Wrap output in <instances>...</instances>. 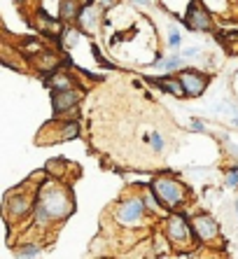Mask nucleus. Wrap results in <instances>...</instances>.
Wrapping results in <instances>:
<instances>
[{"mask_svg":"<svg viewBox=\"0 0 238 259\" xmlns=\"http://www.w3.org/2000/svg\"><path fill=\"white\" fill-rule=\"evenodd\" d=\"M152 189H154L156 199L164 205H168V208H175L178 203L185 201V189L180 187L175 180H171V178H156L152 182Z\"/></svg>","mask_w":238,"mask_h":259,"instance_id":"obj_1","label":"nucleus"},{"mask_svg":"<svg viewBox=\"0 0 238 259\" xmlns=\"http://www.w3.org/2000/svg\"><path fill=\"white\" fill-rule=\"evenodd\" d=\"M40 203L47 208V212L52 215V220H56V217H66L68 212H70V201L66 199V194L61 192H45L42 194Z\"/></svg>","mask_w":238,"mask_h":259,"instance_id":"obj_2","label":"nucleus"},{"mask_svg":"<svg viewBox=\"0 0 238 259\" xmlns=\"http://www.w3.org/2000/svg\"><path fill=\"white\" fill-rule=\"evenodd\" d=\"M145 210V201H138V199H129L122 203V208L117 210V220L122 224H138L140 217H143Z\"/></svg>","mask_w":238,"mask_h":259,"instance_id":"obj_3","label":"nucleus"},{"mask_svg":"<svg viewBox=\"0 0 238 259\" xmlns=\"http://www.w3.org/2000/svg\"><path fill=\"white\" fill-rule=\"evenodd\" d=\"M180 82L185 87L187 96H201L206 91V77L196 70H182L180 72Z\"/></svg>","mask_w":238,"mask_h":259,"instance_id":"obj_4","label":"nucleus"},{"mask_svg":"<svg viewBox=\"0 0 238 259\" xmlns=\"http://www.w3.org/2000/svg\"><path fill=\"white\" fill-rule=\"evenodd\" d=\"M191 229L196 231V236L201 238V241H213L215 236H217V231H220V227H217V222H215L213 217L196 215L194 220H191Z\"/></svg>","mask_w":238,"mask_h":259,"instance_id":"obj_5","label":"nucleus"},{"mask_svg":"<svg viewBox=\"0 0 238 259\" xmlns=\"http://www.w3.org/2000/svg\"><path fill=\"white\" fill-rule=\"evenodd\" d=\"M187 24H189L191 28H196V30H208L210 28V17H208V12L199 5V0L191 3L189 12H187Z\"/></svg>","mask_w":238,"mask_h":259,"instance_id":"obj_6","label":"nucleus"},{"mask_svg":"<svg viewBox=\"0 0 238 259\" xmlns=\"http://www.w3.org/2000/svg\"><path fill=\"white\" fill-rule=\"evenodd\" d=\"M168 236H171L173 241H185L187 236H189V227H187V220L180 215H173L168 220Z\"/></svg>","mask_w":238,"mask_h":259,"instance_id":"obj_7","label":"nucleus"},{"mask_svg":"<svg viewBox=\"0 0 238 259\" xmlns=\"http://www.w3.org/2000/svg\"><path fill=\"white\" fill-rule=\"evenodd\" d=\"M75 103H77V94L72 89H63V91H56V94H54V110H56V112H63V110L72 108Z\"/></svg>","mask_w":238,"mask_h":259,"instance_id":"obj_8","label":"nucleus"},{"mask_svg":"<svg viewBox=\"0 0 238 259\" xmlns=\"http://www.w3.org/2000/svg\"><path fill=\"white\" fill-rule=\"evenodd\" d=\"M154 82H156L159 87H164L166 91H171L173 96H178V98L187 94L185 87H182V82H180V77H178V79H171V77H166V79H154Z\"/></svg>","mask_w":238,"mask_h":259,"instance_id":"obj_9","label":"nucleus"},{"mask_svg":"<svg viewBox=\"0 0 238 259\" xmlns=\"http://www.w3.org/2000/svg\"><path fill=\"white\" fill-rule=\"evenodd\" d=\"M96 17H98V10H96V5H89V7H84V10H82V14H80V21H82L84 28H94Z\"/></svg>","mask_w":238,"mask_h":259,"instance_id":"obj_10","label":"nucleus"},{"mask_svg":"<svg viewBox=\"0 0 238 259\" xmlns=\"http://www.w3.org/2000/svg\"><path fill=\"white\" fill-rule=\"evenodd\" d=\"M80 14V7L75 0H63V10H61V17L63 19H75Z\"/></svg>","mask_w":238,"mask_h":259,"instance_id":"obj_11","label":"nucleus"},{"mask_svg":"<svg viewBox=\"0 0 238 259\" xmlns=\"http://www.w3.org/2000/svg\"><path fill=\"white\" fill-rule=\"evenodd\" d=\"M33 212H35V222L40 224V227H45V224L52 222V215H49L47 208H45L42 203H37V205H35V210H33Z\"/></svg>","mask_w":238,"mask_h":259,"instance_id":"obj_12","label":"nucleus"},{"mask_svg":"<svg viewBox=\"0 0 238 259\" xmlns=\"http://www.w3.org/2000/svg\"><path fill=\"white\" fill-rule=\"evenodd\" d=\"M145 140H147L149 147H152L154 152H161V150H164V145H166V143H164V138L159 136V133H149V136H147Z\"/></svg>","mask_w":238,"mask_h":259,"instance_id":"obj_13","label":"nucleus"},{"mask_svg":"<svg viewBox=\"0 0 238 259\" xmlns=\"http://www.w3.org/2000/svg\"><path fill=\"white\" fill-rule=\"evenodd\" d=\"M19 257H40V247L37 245H24L17 250Z\"/></svg>","mask_w":238,"mask_h":259,"instance_id":"obj_14","label":"nucleus"},{"mask_svg":"<svg viewBox=\"0 0 238 259\" xmlns=\"http://www.w3.org/2000/svg\"><path fill=\"white\" fill-rule=\"evenodd\" d=\"M77 124H75V121H68L66 124V128H63V133H61V138L63 140H70V138H75V136H77Z\"/></svg>","mask_w":238,"mask_h":259,"instance_id":"obj_15","label":"nucleus"},{"mask_svg":"<svg viewBox=\"0 0 238 259\" xmlns=\"http://www.w3.org/2000/svg\"><path fill=\"white\" fill-rule=\"evenodd\" d=\"M159 66L164 68V70H175V68H180V56H171V59L161 61Z\"/></svg>","mask_w":238,"mask_h":259,"instance_id":"obj_16","label":"nucleus"},{"mask_svg":"<svg viewBox=\"0 0 238 259\" xmlns=\"http://www.w3.org/2000/svg\"><path fill=\"white\" fill-rule=\"evenodd\" d=\"M54 87H56L59 91L70 89V79H68L66 75H56V77H54Z\"/></svg>","mask_w":238,"mask_h":259,"instance_id":"obj_17","label":"nucleus"},{"mask_svg":"<svg viewBox=\"0 0 238 259\" xmlns=\"http://www.w3.org/2000/svg\"><path fill=\"white\" fill-rule=\"evenodd\" d=\"M226 187H238V168L229 170V175H226Z\"/></svg>","mask_w":238,"mask_h":259,"instance_id":"obj_18","label":"nucleus"},{"mask_svg":"<svg viewBox=\"0 0 238 259\" xmlns=\"http://www.w3.org/2000/svg\"><path fill=\"white\" fill-rule=\"evenodd\" d=\"M168 47H171V49H178L180 47V33H178V30H171V35H168Z\"/></svg>","mask_w":238,"mask_h":259,"instance_id":"obj_19","label":"nucleus"},{"mask_svg":"<svg viewBox=\"0 0 238 259\" xmlns=\"http://www.w3.org/2000/svg\"><path fill=\"white\" fill-rule=\"evenodd\" d=\"M80 40V35L75 33V30H68V35H66V47H75V42Z\"/></svg>","mask_w":238,"mask_h":259,"instance_id":"obj_20","label":"nucleus"},{"mask_svg":"<svg viewBox=\"0 0 238 259\" xmlns=\"http://www.w3.org/2000/svg\"><path fill=\"white\" fill-rule=\"evenodd\" d=\"M145 205H149V208H154V210H156V203H154V199H152V196H145Z\"/></svg>","mask_w":238,"mask_h":259,"instance_id":"obj_21","label":"nucleus"},{"mask_svg":"<svg viewBox=\"0 0 238 259\" xmlns=\"http://www.w3.org/2000/svg\"><path fill=\"white\" fill-rule=\"evenodd\" d=\"M199 54V49H185L182 52V56H196Z\"/></svg>","mask_w":238,"mask_h":259,"instance_id":"obj_22","label":"nucleus"},{"mask_svg":"<svg viewBox=\"0 0 238 259\" xmlns=\"http://www.w3.org/2000/svg\"><path fill=\"white\" fill-rule=\"evenodd\" d=\"M191 126L196 128V131H203V124H201V121H194V124H191Z\"/></svg>","mask_w":238,"mask_h":259,"instance_id":"obj_23","label":"nucleus"},{"mask_svg":"<svg viewBox=\"0 0 238 259\" xmlns=\"http://www.w3.org/2000/svg\"><path fill=\"white\" fill-rule=\"evenodd\" d=\"M236 210H238V201H236Z\"/></svg>","mask_w":238,"mask_h":259,"instance_id":"obj_24","label":"nucleus"}]
</instances>
